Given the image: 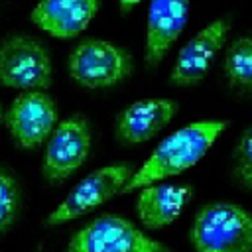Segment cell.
<instances>
[{
    "instance_id": "9c48e42d",
    "label": "cell",
    "mask_w": 252,
    "mask_h": 252,
    "mask_svg": "<svg viewBox=\"0 0 252 252\" xmlns=\"http://www.w3.org/2000/svg\"><path fill=\"white\" fill-rule=\"evenodd\" d=\"M232 20L230 16H220L201 32H197L177 53L173 69L169 73V83L175 87H193L203 81L209 73L213 59L226 43Z\"/></svg>"
},
{
    "instance_id": "ba28073f",
    "label": "cell",
    "mask_w": 252,
    "mask_h": 252,
    "mask_svg": "<svg viewBox=\"0 0 252 252\" xmlns=\"http://www.w3.org/2000/svg\"><path fill=\"white\" fill-rule=\"evenodd\" d=\"M4 124L18 148L35 150L57 126V104L45 91H22L4 112Z\"/></svg>"
},
{
    "instance_id": "8fae6325",
    "label": "cell",
    "mask_w": 252,
    "mask_h": 252,
    "mask_svg": "<svg viewBox=\"0 0 252 252\" xmlns=\"http://www.w3.org/2000/svg\"><path fill=\"white\" fill-rule=\"evenodd\" d=\"M191 0H150L144 61L158 67L187 26Z\"/></svg>"
},
{
    "instance_id": "7a4b0ae2",
    "label": "cell",
    "mask_w": 252,
    "mask_h": 252,
    "mask_svg": "<svg viewBox=\"0 0 252 252\" xmlns=\"http://www.w3.org/2000/svg\"><path fill=\"white\" fill-rule=\"evenodd\" d=\"M195 252H252V213L228 201L203 205L191 224Z\"/></svg>"
},
{
    "instance_id": "3957f363",
    "label": "cell",
    "mask_w": 252,
    "mask_h": 252,
    "mask_svg": "<svg viewBox=\"0 0 252 252\" xmlns=\"http://www.w3.org/2000/svg\"><path fill=\"white\" fill-rule=\"evenodd\" d=\"M130 53L100 37H87L71 51L67 69L71 79L85 89H106L122 83L132 73Z\"/></svg>"
},
{
    "instance_id": "6da1fadb",
    "label": "cell",
    "mask_w": 252,
    "mask_h": 252,
    "mask_svg": "<svg viewBox=\"0 0 252 252\" xmlns=\"http://www.w3.org/2000/svg\"><path fill=\"white\" fill-rule=\"evenodd\" d=\"M226 120H197L181 126L179 130L165 136L150 154V158L132 173L120 193L146 187L150 183L163 181L179 175L185 169L197 165L203 156L211 150L217 138L226 130Z\"/></svg>"
},
{
    "instance_id": "e0dca14e",
    "label": "cell",
    "mask_w": 252,
    "mask_h": 252,
    "mask_svg": "<svg viewBox=\"0 0 252 252\" xmlns=\"http://www.w3.org/2000/svg\"><path fill=\"white\" fill-rule=\"evenodd\" d=\"M120 2V6H122V10L126 12L128 8H132V6H136L138 2H142V0H118Z\"/></svg>"
},
{
    "instance_id": "ac0fdd59",
    "label": "cell",
    "mask_w": 252,
    "mask_h": 252,
    "mask_svg": "<svg viewBox=\"0 0 252 252\" xmlns=\"http://www.w3.org/2000/svg\"><path fill=\"white\" fill-rule=\"evenodd\" d=\"M4 118V108H2V104H0V120Z\"/></svg>"
},
{
    "instance_id": "7c38bea8",
    "label": "cell",
    "mask_w": 252,
    "mask_h": 252,
    "mask_svg": "<svg viewBox=\"0 0 252 252\" xmlns=\"http://www.w3.org/2000/svg\"><path fill=\"white\" fill-rule=\"evenodd\" d=\"M98 12V0H39L30 18L45 33L71 39L83 33Z\"/></svg>"
},
{
    "instance_id": "277c9868",
    "label": "cell",
    "mask_w": 252,
    "mask_h": 252,
    "mask_svg": "<svg viewBox=\"0 0 252 252\" xmlns=\"http://www.w3.org/2000/svg\"><path fill=\"white\" fill-rule=\"evenodd\" d=\"M53 83L47 47L30 35L14 33L0 41V85L18 91H45Z\"/></svg>"
},
{
    "instance_id": "30bf717a",
    "label": "cell",
    "mask_w": 252,
    "mask_h": 252,
    "mask_svg": "<svg viewBox=\"0 0 252 252\" xmlns=\"http://www.w3.org/2000/svg\"><path fill=\"white\" fill-rule=\"evenodd\" d=\"M173 98H142L128 104L116 118V138L124 146H140L158 136L177 114Z\"/></svg>"
},
{
    "instance_id": "5bb4252c",
    "label": "cell",
    "mask_w": 252,
    "mask_h": 252,
    "mask_svg": "<svg viewBox=\"0 0 252 252\" xmlns=\"http://www.w3.org/2000/svg\"><path fill=\"white\" fill-rule=\"evenodd\" d=\"M222 69L232 87L252 89V35H240L230 41Z\"/></svg>"
},
{
    "instance_id": "4fadbf2b",
    "label": "cell",
    "mask_w": 252,
    "mask_h": 252,
    "mask_svg": "<svg viewBox=\"0 0 252 252\" xmlns=\"http://www.w3.org/2000/svg\"><path fill=\"white\" fill-rule=\"evenodd\" d=\"M193 195L187 183H150L140 187L136 211L142 224L150 230H159L173 224L183 213Z\"/></svg>"
},
{
    "instance_id": "52a82bcc",
    "label": "cell",
    "mask_w": 252,
    "mask_h": 252,
    "mask_svg": "<svg viewBox=\"0 0 252 252\" xmlns=\"http://www.w3.org/2000/svg\"><path fill=\"white\" fill-rule=\"evenodd\" d=\"M91 152V124L83 114L67 116L57 122L47 138L41 173L45 181L57 185L69 179L89 158Z\"/></svg>"
},
{
    "instance_id": "9a60e30c",
    "label": "cell",
    "mask_w": 252,
    "mask_h": 252,
    "mask_svg": "<svg viewBox=\"0 0 252 252\" xmlns=\"http://www.w3.org/2000/svg\"><path fill=\"white\" fill-rule=\"evenodd\" d=\"M20 209V185L16 177L0 167V232H6L18 215Z\"/></svg>"
},
{
    "instance_id": "8992f818",
    "label": "cell",
    "mask_w": 252,
    "mask_h": 252,
    "mask_svg": "<svg viewBox=\"0 0 252 252\" xmlns=\"http://www.w3.org/2000/svg\"><path fill=\"white\" fill-rule=\"evenodd\" d=\"M134 171L136 169L132 163L118 161L87 173L67 193V197L49 213V217L45 219V224L49 226L63 224L98 209L100 205H104L106 201H110L114 195L122 191V187L126 185V181L132 177Z\"/></svg>"
},
{
    "instance_id": "5b68a950",
    "label": "cell",
    "mask_w": 252,
    "mask_h": 252,
    "mask_svg": "<svg viewBox=\"0 0 252 252\" xmlns=\"http://www.w3.org/2000/svg\"><path fill=\"white\" fill-rule=\"evenodd\" d=\"M67 252H169V246L150 238L132 220L106 213L79 228Z\"/></svg>"
},
{
    "instance_id": "2e32d148",
    "label": "cell",
    "mask_w": 252,
    "mask_h": 252,
    "mask_svg": "<svg viewBox=\"0 0 252 252\" xmlns=\"http://www.w3.org/2000/svg\"><path fill=\"white\" fill-rule=\"evenodd\" d=\"M232 177L238 185L252 191V124L240 134L232 150Z\"/></svg>"
}]
</instances>
